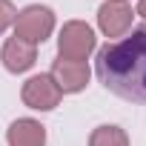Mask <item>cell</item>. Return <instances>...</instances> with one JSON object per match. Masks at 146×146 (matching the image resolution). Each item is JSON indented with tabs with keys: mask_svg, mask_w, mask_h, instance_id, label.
<instances>
[{
	"mask_svg": "<svg viewBox=\"0 0 146 146\" xmlns=\"http://www.w3.org/2000/svg\"><path fill=\"white\" fill-rule=\"evenodd\" d=\"M98 80L117 98L132 103H146V26L132 29V35L106 43L95 60Z\"/></svg>",
	"mask_w": 146,
	"mask_h": 146,
	"instance_id": "6da1fadb",
	"label": "cell"
},
{
	"mask_svg": "<svg viewBox=\"0 0 146 146\" xmlns=\"http://www.w3.org/2000/svg\"><path fill=\"white\" fill-rule=\"evenodd\" d=\"M95 49V32L92 26H86L83 20H69L60 29L57 37V54L63 60H75V63H86V57Z\"/></svg>",
	"mask_w": 146,
	"mask_h": 146,
	"instance_id": "7a4b0ae2",
	"label": "cell"
},
{
	"mask_svg": "<svg viewBox=\"0 0 146 146\" xmlns=\"http://www.w3.org/2000/svg\"><path fill=\"white\" fill-rule=\"evenodd\" d=\"M54 29V12L49 6H26L15 17V37L37 46L43 43Z\"/></svg>",
	"mask_w": 146,
	"mask_h": 146,
	"instance_id": "3957f363",
	"label": "cell"
},
{
	"mask_svg": "<svg viewBox=\"0 0 146 146\" xmlns=\"http://www.w3.org/2000/svg\"><path fill=\"white\" fill-rule=\"evenodd\" d=\"M60 89H57V83L52 80V75H35V78H29L26 83H23V92H20V98H23V103L29 106V109H37V112H49V109H54L57 103H60Z\"/></svg>",
	"mask_w": 146,
	"mask_h": 146,
	"instance_id": "277c9868",
	"label": "cell"
},
{
	"mask_svg": "<svg viewBox=\"0 0 146 146\" xmlns=\"http://www.w3.org/2000/svg\"><path fill=\"white\" fill-rule=\"evenodd\" d=\"M52 80L57 83L60 92H80L89 83V66L86 63H75V60H63L57 57L52 63Z\"/></svg>",
	"mask_w": 146,
	"mask_h": 146,
	"instance_id": "5b68a950",
	"label": "cell"
},
{
	"mask_svg": "<svg viewBox=\"0 0 146 146\" xmlns=\"http://www.w3.org/2000/svg\"><path fill=\"white\" fill-rule=\"evenodd\" d=\"M98 26H100V32L106 37H120L132 26V9L126 3H112V0H106L98 9Z\"/></svg>",
	"mask_w": 146,
	"mask_h": 146,
	"instance_id": "8992f818",
	"label": "cell"
},
{
	"mask_svg": "<svg viewBox=\"0 0 146 146\" xmlns=\"http://www.w3.org/2000/svg\"><path fill=\"white\" fill-rule=\"evenodd\" d=\"M0 60H3V66H6L9 72H15V75H17V72H26V69L35 66V60H37V49H35L32 43L20 40V37H9V40L3 43Z\"/></svg>",
	"mask_w": 146,
	"mask_h": 146,
	"instance_id": "52a82bcc",
	"label": "cell"
},
{
	"mask_svg": "<svg viewBox=\"0 0 146 146\" xmlns=\"http://www.w3.org/2000/svg\"><path fill=\"white\" fill-rule=\"evenodd\" d=\"M6 137H9V146H46V129L32 117L15 120Z\"/></svg>",
	"mask_w": 146,
	"mask_h": 146,
	"instance_id": "ba28073f",
	"label": "cell"
},
{
	"mask_svg": "<svg viewBox=\"0 0 146 146\" xmlns=\"http://www.w3.org/2000/svg\"><path fill=\"white\" fill-rule=\"evenodd\" d=\"M89 146H129V137L120 126H98L89 137Z\"/></svg>",
	"mask_w": 146,
	"mask_h": 146,
	"instance_id": "9c48e42d",
	"label": "cell"
},
{
	"mask_svg": "<svg viewBox=\"0 0 146 146\" xmlns=\"http://www.w3.org/2000/svg\"><path fill=\"white\" fill-rule=\"evenodd\" d=\"M15 17H17V12L12 6V0H0V32H6L15 23Z\"/></svg>",
	"mask_w": 146,
	"mask_h": 146,
	"instance_id": "30bf717a",
	"label": "cell"
},
{
	"mask_svg": "<svg viewBox=\"0 0 146 146\" xmlns=\"http://www.w3.org/2000/svg\"><path fill=\"white\" fill-rule=\"evenodd\" d=\"M137 15L146 17V0H140V3H137Z\"/></svg>",
	"mask_w": 146,
	"mask_h": 146,
	"instance_id": "8fae6325",
	"label": "cell"
},
{
	"mask_svg": "<svg viewBox=\"0 0 146 146\" xmlns=\"http://www.w3.org/2000/svg\"><path fill=\"white\" fill-rule=\"evenodd\" d=\"M112 3H126V0H112Z\"/></svg>",
	"mask_w": 146,
	"mask_h": 146,
	"instance_id": "7c38bea8",
	"label": "cell"
}]
</instances>
